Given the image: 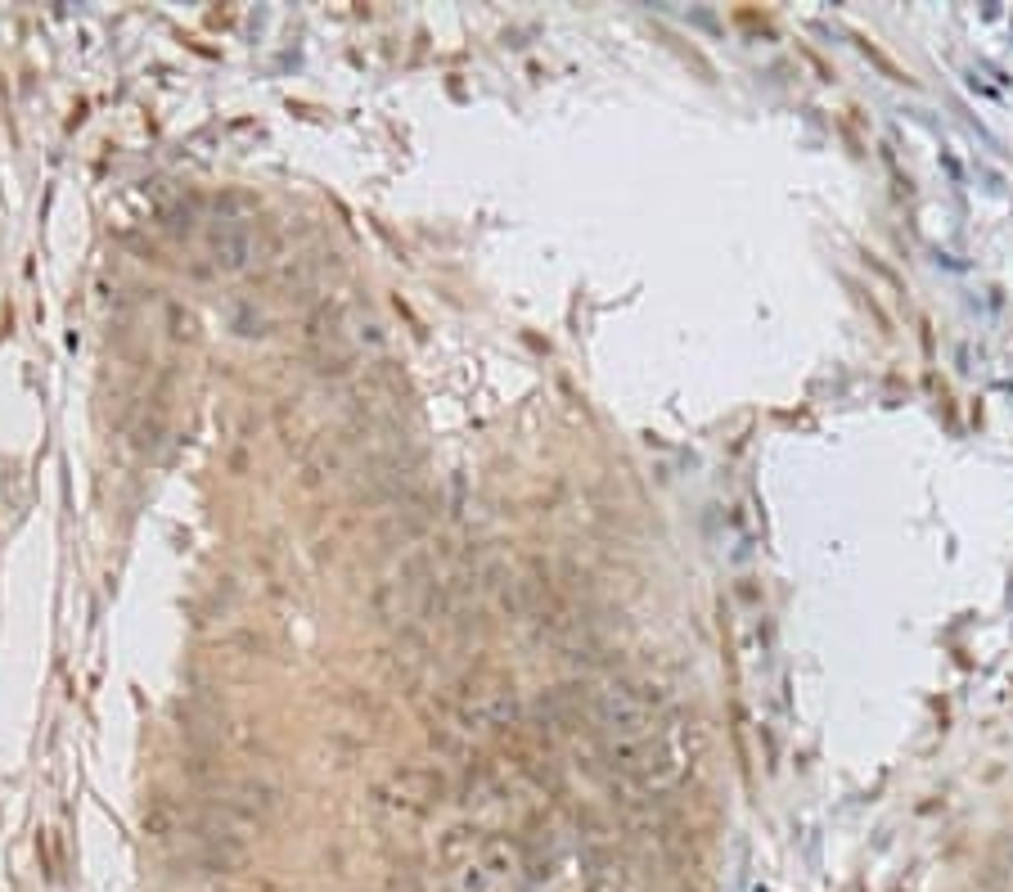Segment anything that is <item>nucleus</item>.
<instances>
[{
    "instance_id": "1",
    "label": "nucleus",
    "mask_w": 1013,
    "mask_h": 892,
    "mask_svg": "<svg viewBox=\"0 0 1013 892\" xmlns=\"http://www.w3.org/2000/svg\"><path fill=\"white\" fill-rule=\"evenodd\" d=\"M441 776L428 766H406L397 770V776H387L383 785V802L387 807H401V812H428L437 807V798H441Z\"/></svg>"
},
{
    "instance_id": "2",
    "label": "nucleus",
    "mask_w": 1013,
    "mask_h": 892,
    "mask_svg": "<svg viewBox=\"0 0 1013 892\" xmlns=\"http://www.w3.org/2000/svg\"><path fill=\"white\" fill-rule=\"evenodd\" d=\"M207 253H213V262L221 266L226 276L248 271V262H253V230H248V221L217 217L213 230H207Z\"/></svg>"
}]
</instances>
